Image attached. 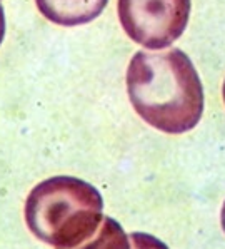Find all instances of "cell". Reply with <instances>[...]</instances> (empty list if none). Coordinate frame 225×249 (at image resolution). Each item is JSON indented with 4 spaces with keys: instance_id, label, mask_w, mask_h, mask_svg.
<instances>
[{
    "instance_id": "6da1fadb",
    "label": "cell",
    "mask_w": 225,
    "mask_h": 249,
    "mask_svg": "<svg viewBox=\"0 0 225 249\" xmlns=\"http://www.w3.org/2000/svg\"><path fill=\"white\" fill-rule=\"evenodd\" d=\"M127 94L135 112L165 134L192 131L204 112L200 77L180 49L137 52L127 69Z\"/></svg>"
},
{
    "instance_id": "7a4b0ae2",
    "label": "cell",
    "mask_w": 225,
    "mask_h": 249,
    "mask_svg": "<svg viewBox=\"0 0 225 249\" xmlns=\"http://www.w3.org/2000/svg\"><path fill=\"white\" fill-rule=\"evenodd\" d=\"M104 199L92 184L55 176L37 184L25 201V223L37 239L57 249L80 246L104 219Z\"/></svg>"
},
{
    "instance_id": "3957f363",
    "label": "cell",
    "mask_w": 225,
    "mask_h": 249,
    "mask_svg": "<svg viewBox=\"0 0 225 249\" xmlns=\"http://www.w3.org/2000/svg\"><path fill=\"white\" fill-rule=\"evenodd\" d=\"M117 12L122 29L135 44L159 51L185 32L190 0H119Z\"/></svg>"
},
{
    "instance_id": "277c9868",
    "label": "cell",
    "mask_w": 225,
    "mask_h": 249,
    "mask_svg": "<svg viewBox=\"0 0 225 249\" xmlns=\"http://www.w3.org/2000/svg\"><path fill=\"white\" fill-rule=\"evenodd\" d=\"M109 0H35L37 9L57 25L75 27L92 22L104 12Z\"/></svg>"
},
{
    "instance_id": "5b68a950",
    "label": "cell",
    "mask_w": 225,
    "mask_h": 249,
    "mask_svg": "<svg viewBox=\"0 0 225 249\" xmlns=\"http://www.w3.org/2000/svg\"><path fill=\"white\" fill-rule=\"evenodd\" d=\"M70 249H130V239L115 219L104 216L98 229L90 239Z\"/></svg>"
},
{
    "instance_id": "8992f818",
    "label": "cell",
    "mask_w": 225,
    "mask_h": 249,
    "mask_svg": "<svg viewBox=\"0 0 225 249\" xmlns=\"http://www.w3.org/2000/svg\"><path fill=\"white\" fill-rule=\"evenodd\" d=\"M130 249H169L165 243H162L155 236L147 232H132L130 234Z\"/></svg>"
},
{
    "instance_id": "52a82bcc",
    "label": "cell",
    "mask_w": 225,
    "mask_h": 249,
    "mask_svg": "<svg viewBox=\"0 0 225 249\" xmlns=\"http://www.w3.org/2000/svg\"><path fill=\"white\" fill-rule=\"evenodd\" d=\"M3 36H5V14H3L2 3H0V45H2Z\"/></svg>"
},
{
    "instance_id": "ba28073f",
    "label": "cell",
    "mask_w": 225,
    "mask_h": 249,
    "mask_svg": "<svg viewBox=\"0 0 225 249\" xmlns=\"http://www.w3.org/2000/svg\"><path fill=\"white\" fill-rule=\"evenodd\" d=\"M220 221H222V228H224V232H225V201H224V206H222V213H220Z\"/></svg>"
},
{
    "instance_id": "9c48e42d",
    "label": "cell",
    "mask_w": 225,
    "mask_h": 249,
    "mask_svg": "<svg viewBox=\"0 0 225 249\" xmlns=\"http://www.w3.org/2000/svg\"><path fill=\"white\" fill-rule=\"evenodd\" d=\"M222 95H224V102H225V80H224V87H222Z\"/></svg>"
}]
</instances>
